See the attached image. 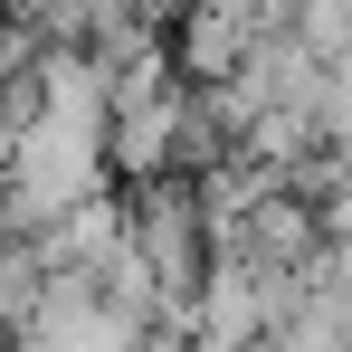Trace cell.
I'll use <instances>...</instances> for the list:
<instances>
[{"label": "cell", "mask_w": 352, "mask_h": 352, "mask_svg": "<svg viewBox=\"0 0 352 352\" xmlns=\"http://www.w3.org/2000/svg\"><path fill=\"white\" fill-rule=\"evenodd\" d=\"M276 19H286L314 58H343L352 48V0H276Z\"/></svg>", "instance_id": "obj_5"}, {"label": "cell", "mask_w": 352, "mask_h": 352, "mask_svg": "<svg viewBox=\"0 0 352 352\" xmlns=\"http://www.w3.org/2000/svg\"><path fill=\"white\" fill-rule=\"evenodd\" d=\"M124 238H133V257L153 267V286H162V305H181L200 295V276H210V219H200V190H190V172H153V181H124Z\"/></svg>", "instance_id": "obj_1"}, {"label": "cell", "mask_w": 352, "mask_h": 352, "mask_svg": "<svg viewBox=\"0 0 352 352\" xmlns=\"http://www.w3.org/2000/svg\"><path fill=\"white\" fill-rule=\"evenodd\" d=\"M238 352H276V343H267V333H257V343H238Z\"/></svg>", "instance_id": "obj_6"}, {"label": "cell", "mask_w": 352, "mask_h": 352, "mask_svg": "<svg viewBox=\"0 0 352 352\" xmlns=\"http://www.w3.org/2000/svg\"><path fill=\"white\" fill-rule=\"evenodd\" d=\"M257 29H267V0H181V19L162 29V38H172V76H181V86L229 76Z\"/></svg>", "instance_id": "obj_2"}, {"label": "cell", "mask_w": 352, "mask_h": 352, "mask_svg": "<svg viewBox=\"0 0 352 352\" xmlns=\"http://www.w3.org/2000/svg\"><path fill=\"white\" fill-rule=\"evenodd\" d=\"M314 143H324V153H333V162L352 172V48H343V58H324V96H314Z\"/></svg>", "instance_id": "obj_3"}, {"label": "cell", "mask_w": 352, "mask_h": 352, "mask_svg": "<svg viewBox=\"0 0 352 352\" xmlns=\"http://www.w3.org/2000/svg\"><path fill=\"white\" fill-rule=\"evenodd\" d=\"M267 343H276V352H352V333H343V314L324 305V286H314L286 324H267Z\"/></svg>", "instance_id": "obj_4"}]
</instances>
